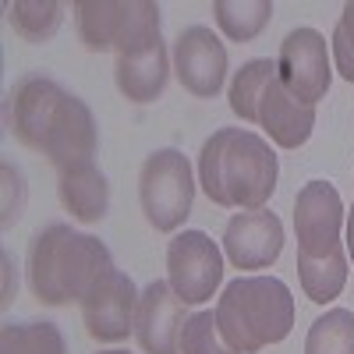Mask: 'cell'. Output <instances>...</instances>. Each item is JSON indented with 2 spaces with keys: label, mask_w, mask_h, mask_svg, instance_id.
I'll return each mask as SVG.
<instances>
[{
  "label": "cell",
  "mask_w": 354,
  "mask_h": 354,
  "mask_svg": "<svg viewBox=\"0 0 354 354\" xmlns=\"http://www.w3.org/2000/svg\"><path fill=\"white\" fill-rule=\"evenodd\" d=\"M333 64L340 71V78L354 82V0L344 4V15L333 28Z\"/></svg>",
  "instance_id": "obj_23"
},
{
  "label": "cell",
  "mask_w": 354,
  "mask_h": 354,
  "mask_svg": "<svg viewBox=\"0 0 354 354\" xmlns=\"http://www.w3.org/2000/svg\"><path fill=\"white\" fill-rule=\"evenodd\" d=\"M75 25L82 46L93 53L113 50L121 57L163 39L160 4H153V0H78Z\"/></svg>",
  "instance_id": "obj_6"
},
{
  "label": "cell",
  "mask_w": 354,
  "mask_h": 354,
  "mask_svg": "<svg viewBox=\"0 0 354 354\" xmlns=\"http://www.w3.org/2000/svg\"><path fill=\"white\" fill-rule=\"evenodd\" d=\"M167 75H170V57H167L163 39H156L145 50H135V53H121L113 64V82L121 88V96L131 103L160 100L167 88Z\"/></svg>",
  "instance_id": "obj_15"
},
{
  "label": "cell",
  "mask_w": 354,
  "mask_h": 354,
  "mask_svg": "<svg viewBox=\"0 0 354 354\" xmlns=\"http://www.w3.org/2000/svg\"><path fill=\"white\" fill-rule=\"evenodd\" d=\"M174 75L192 96L213 100L227 78V46L205 25H188L174 43Z\"/></svg>",
  "instance_id": "obj_11"
},
{
  "label": "cell",
  "mask_w": 354,
  "mask_h": 354,
  "mask_svg": "<svg viewBox=\"0 0 354 354\" xmlns=\"http://www.w3.org/2000/svg\"><path fill=\"white\" fill-rule=\"evenodd\" d=\"M177 354H234L227 340L220 337L216 326V312H195L188 315L185 330H181V351Z\"/></svg>",
  "instance_id": "obj_22"
},
{
  "label": "cell",
  "mask_w": 354,
  "mask_h": 354,
  "mask_svg": "<svg viewBox=\"0 0 354 354\" xmlns=\"http://www.w3.org/2000/svg\"><path fill=\"white\" fill-rule=\"evenodd\" d=\"M8 124L25 149L43 153L57 170L88 163L96 156V117L75 93L46 75H25L8 100Z\"/></svg>",
  "instance_id": "obj_1"
},
{
  "label": "cell",
  "mask_w": 354,
  "mask_h": 354,
  "mask_svg": "<svg viewBox=\"0 0 354 354\" xmlns=\"http://www.w3.org/2000/svg\"><path fill=\"white\" fill-rule=\"evenodd\" d=\"M223 252L238 270H266L283 252V223L270 209L234 213L223 227Z\"/></svg>",
  "instance_id": "obj_13"
},
{
  "label": "cell",
  "mask_w": 354,
  "mask_h": 354,
  "mask_svg": "<svg viewBox=\"0 0 354 354\" xmlns=\"http://www.w3.org/2000/svg\"><path fill=\"white\" fill-rule=\"evenodd\" d=\"M64 8L57 0H15L8 8V21L15 28V36L25 43H50L61 28Z\"/></svg>",
  "instance_id": "obj_18"
},
{
  "label": "cell",
  "mask_w": 354,
  "mask_h": 354,
  "mask_svg": "<svg viewBox=\"0 0 354 354\" xmlns=\"http://www.w3.org/2000/svg\"><path fill=\"white\" fill-rule=\"evenodd\" d=\"M57 192H61L64 209L78 223H100L110 213V181H106V174L93 160L61 170V185H57Z\"/></svg>",
  "instance_id": "obj_16"
},
{
  "label": "cell",
  "mask_w": 354,
  "mask_h": 354,
  "mask_svg": "<svg viewBox=\"0 0 354 354\" xmlns=\"http://www.w3.org/2000/svg\"><path fill=\"white\" fill-rule=\"evenodd\" d=\"M277 71V61H248L241 64V71L234 75L230 82V110L241 117V121L255 124V103H259V93H262V85L266 78H270Z\"/></svg>",
  "instance_id": "obj_21"
},
{
  "label": "cell",
  "mask_w": 354,
  "mask_h": 354,
  "mask_svg": "<svg viewBox=\"0 0 354 354\" xmlns=\"http://www.w3.org/2000/svg\"><path fill=\"white\" fill-rule=\"evenodd\" d=\"M167 283L185 305L209 301L223 283V255L202 230H181L167 245Z\"/></svg>",
  "instance_id": "obj_8"
},
{
  "label": "cell",
  "mask_w": 354,
  "mask_h": 354,
  "mask_svg": "<svg viewBox=\"0 0 354 354\" xmlns=\"http://www.w3.org/2000/svg\"><path fill=\"white\" fill-rule=\"evenodd\" d=\"M185 322V301L177 298L167 280H153L142 290L135 312V340L145 354H177Z\"/></svg>",
  "instance_id": "obj_12"
},
{
  "label": "cell",
  "mask_w": 354,
  "mask_h": 354,
  "mask_svg": "<svg viewBox=\"0 0 354 354\" xmlns=\"http://www.w3.org/2000/svg\"><path fill=\"white\" fill-rule=\"evenodd\" d=\"M110 270V248L93 234L71 230L68 223L43 227L28 245V287H32L36 301L53 308L71 301L82 305L93 283Z\"/></svg>",
  "instance_id": "obj_4"
},
{
  "label": "cell",
  "mask_w": 354,
  "mask_h": 354,
  "mask_svg": "<svg viewBox=\"0 0 354 354\" xmlns=\"http://www.w3.org/2000/svg\"><path fill=\"white\" fill-rule=\"evenodd\" d=\"M347 255L354 259V205H351V213H347Z\"/></svg>",
  "instance_id": "obj_24"
},
{
  "label": "cell",
  "mask_w": 354,
  "mask_h": 354,
  "mask_svg": "<svg viewBox=\"0 0 354 354\" xmlns=\"http://www.w3.org/2000/svg\"><path fill=\"white\" fill-rule=\"evenodd\" d=\"M305 354H354V312L330 308L326 315H319L308 326Z\"/></svg>",
  "instance_id": "obj_20"
},
{
  "label": "cell",
  "mask_w": 354,
  "mask_h": 354,
  "mask_svg": "<svg viewBox=\"0 0 354 354\" xmlns=\"http://www.w3.org/2000/svg\"><path fill=\"white\" fill-rule=\"evenodd\" d=\"M277 153L248 128H220L202 142L198 181L209 202L227 209H262L277 192Z\"/></svg>",
  "instance_id": "obj_2"
},
{
  "label": "cell",
  "mask_w": 354,
  "mask_h": 354,
  "mask_svg": "<svg viewBox=\"0 0 354 354\" xmlns=\"http://www.w3.org/2000/svg\"><path fill=\"white\" fill-rule=\"evenodd\" d=\"M344 202L330 181H308L294 198L298 230V280L305 298L330 305L347 283V248L340 241Z\"/></svg>",
  "instance_id": "obj_3"
},
{
  "label": "cell",
  "mask_w": 354,
  "mask_h": 354,
  "mask_svg": "<svg viewBox=\"0 0 354 354\" xmlns=\"http://www.w3.org/2000/svg\"><path fill=\"white\" fill-rule=\"evenodd\" d=\"M138 298L142 294L135 290L128 273H121V270L103 273L93 283V290L82 298V319H85L88 337L100 344H117L128 333H135Z\"/></svg>",
  "instance_id": "obj_10"
},
{
  "label": "cell",
  "mask_w": 354,
  "mask_h": 354,
  "mask_svg": "<svg viewBox=\"0 0 354 354\" xmlns=\"http://www.w3.org/2000/svg\"><path fill=\"white\" fill-rule=\"evenodd\" d=\"M0 354H68V344L53 322H4Z\"/></svg>",
  "instance_id": "obj_19"
},
{
  "label": "cell",
  "mask_w": 354,
  "mask_h": 354,
  "mask_svg": "<svg viewBox=\"0 0 354 354\" xmlns=\"http://www.w3.org/2000/svg\"><path fill=\"white\" fill-rule=\"evenodd\" d=\"M255 124L266 128L280 149H298L312 138V128H315V106L294 100L287 88L280 85L277 71L266 78L262 93H259V103H255Z\"/></svg>",
  "instance_id": "obj_14"
},
{
  "label": "cell",
  "mask_w": 354,
  "mask_h": 354,
  "mask_svg": "<svg viewBox=\"0 0 354 354\" xmlns=\"http://www.w3.org/2000/svg\"><path fill=\"white\" fill-rule=\"evenodd\" d=\"M138 198H142L145 220L163 234H174L192 216V202H195L188 156L181 149H170V145L145 156L138 174Z\"/></svg>",
  "instance_id": "obj_7"
},
{
  "label": "cell",
  "mask_w": 354,
  "mask_h": 354,
  "mask_svg": "<svg viewBox=\"0 0 354 354\" xmlns=\"http://www.w3.org/2000/svg\"><path fill=\"white\" fill-rule=\"evenodd\" d=\"M216 25L230 43L255 39L273 18V0H216L213 4Z\"/></svg>",
  "instance_id": "obj_17"
},
{
  "label": "cell",
  "mask_w": 354,
  "mask_h": 354,
  "mask_svg": "<svg viewBox=\"0 0 354 354\" xmlns=\"http://www.w3.org/2000/svg\"><path fill=\"white\" fill-rule=\"evenodd\" d=\"M100 354H128V351H100Z\"/></svg>",
  "instance_id": "obj_25"
},
{
  "label": "cell",
  "mask_w": 354,
  "mask_h": 354,
  "mask_svg": "<svg viewBox=\"0 0 354 354\" xmlns=\"http://www.w3.org/2000/svg\"><path fill=\"white\" fill-rule=\"evenodd\" d=\"M216 326L234 354H255L294 330L290 287L277 277H238L216 301Z\"/></svg>",
  "instance_id": "obj_5"
},
{
  "label": "cell",
  "mask_w": 354,
  "mask_h": 354,
  "mask_svg": "<svg viewBox=\"0 0 354 354\" xmlns=\"http://www.w3.org/2000/svg\"><path fill=\"white\" fill-rule=\"evenodd\" d=\"M277 78L294 100L315 106L330 93V53H326V36L315 28H294L280 43L277 53Z\"/></svg>",
  "instance_id": "obj_9"
}]
</instances>
